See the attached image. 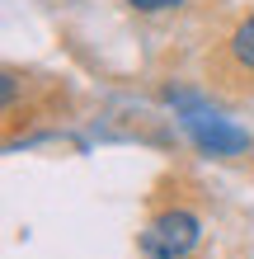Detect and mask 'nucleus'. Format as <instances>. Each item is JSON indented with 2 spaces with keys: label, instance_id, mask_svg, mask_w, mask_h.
<instances>
[{
  "label": "nucleus",
  "instance_id": "3",
  "mask_svg": "<svg viewBox=\"0 0 254 259\" xmlns=\"http://www.w3.org/2000/svg\"><path fill=\"white\" fill-rule=\"evenodd\" d=\"M231 57H235L245 71H254V14H249L240 28H235V33H231Z\"/></svg>",
  "mask_w": 254,
  "mask_h": 259
},
{
  "label": "nucleus",
  "instance_id": "2",
  "mask_svg": "<svg viewBox=\"0 0 254 259\" xmlns=\"http://www.w3.org/2000/svg\"><path fill=\"white\" fill-rule=\"evenodd\" d=\"M179 109H184V127L193 132V142L202 151H212V156H240V151H249V132L245 127H235L226 118L198 109L193 99H179Z\"/></svg>",
  "mask_w": 254,
  "mask_h": 259
},
{
  "label": "nucleus",
  "instance_id": "1",
  "mask_svg": "<svg viewBox=\"0 0 254 259\" xmlns=\"http://www.w3.org/2000/svg\"><path fill=\"white\" fill-rule=\"evenodd\" d=\"M202 240V226L193 212H160L141 231V250L151 259H188V250Z\"/></svg>",
  "mask_w": 254,
  "mask_h": 259
},
{
  "label": "nucleus",
  "instance_id": "4",
  "mask_svg": "<svg viewBox=\"0 0 254 259\" xmlns=\"http://www.w3.org/2000/svg\"><path fill=\"white\" fill-rule=\"evenodd\" d=\"M132 10H141V14H160V10H174L179 0H127Z\"/></svg>",
  "mask_w": 254,
  "mask_h": 259
}]
</instances>
